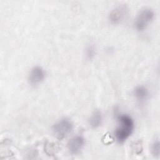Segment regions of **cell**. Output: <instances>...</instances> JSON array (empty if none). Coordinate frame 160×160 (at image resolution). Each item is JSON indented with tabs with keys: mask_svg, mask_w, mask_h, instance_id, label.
<instances>
[{
	"mask_svg": "<svg viewBox=\"0 0 160 160\" xmlns=\"http://www.w3.org/2000/svg\"><path fill=\"white\" fill-rule=\"evenodd\" d=\"M116 118L118 124L114 131V136L118 142L122 143L132 133L134 129V122L132 118L127 114H119Z\"/></svg>",
	"mask_w": 160,
	"mask_h": 160,
	"instance_id": "6da1fadb",
	"label": "cell"
},
{
	"mask_svg": "<svg viewBox=\"0 0 160 160\" xmlns=\"http://www.w3.org/2000/svg\"><path fill=\"white\" fill-rule=\"evenodd\" d=\"M154 12L150 8L142 9L137 14L134 21V27L138 31L145 30L154 18Z\"/></svg>",
	"mask_w": 160,
	"mask_h": 160,
	"instance_id": "7a4b0ae2",
	"label": "cell"
},
{
	"mask_svg": "<svg viewBox=\"0 0 160 160\" xmlns=\"http://www.w3.org/2000/svg\"><path fill=\"white\" fill-rule=\"evenodd\" d=\"M52 129L58 139H62L71 132L73 129V124L69 119L62 118L53 125Z\"/></svg>",
	"mask_w": 160,
	"mask_h": 160,
	"instance_id": "3957f363",
	"label": "cell"
},
{
	"mask_svg": "<svg viewBox=\"0 0 160 160\" xmlns=\"http://www.w3.org/2000/svg\"><path fill=\"white\" fill-rule=\"evenodd\" d=\"M128 13V8L126 4H119L112 9L109 14V20L112 24L121 22Z\"/></svg>",
	"mask_w": 160,
	"mask_h": 160,
	"instance_id": "277c9868",
	"label": "cell"
},
{
	"mask_svg": "<svg viewBox=\"0 0 160 160\" xmlns=\"http://www.w3.org/2000/svg\"><path fill=\"white\" fill-rule=\"evenodd\" d=\"M46 78V72L41 66L33 67L28 74V81L32 86H37L41 84Z\"/></svg>",
	"mask_w": 160,
	"mask_h": 160,
	"instance_id": "5b68a950",
	"label": "cell"
},
{
	"mask_svg": "<svg viewBox=\"0 0 160 160\" xmlns=\"http://www.w3.org/2000/svg\"><path fill=\"white\" fill-rule=\"evenodd\" d=\"M85 145V139L82 136H75L68 142V148L72 154H76L79 152Z\"/></svg>",
	"mask_w": 160,
	"mask_h": 160,
	"instance_id": "8992f818",
	"label": "cell"
},
{
	"mask_svg": "<svg viewBox=\"0 0 160 160\" xmlns=\"http://www.w3.org/2000/svg\"><path fill=\"white\" fill-rule=\"evenodd\" d=\"M134 95L138 101L142 103L148 98L149 91L144 86H138L134 90Z\"/></svg>",
	"mask_w": 160,
	"mask_h": 160,
	"instance_id": "52a82bcc",
	"label": "cell"
},
{
	"mask_svg": "<svg viewBox=\"0 0 160 160\" xmlns=\"http://www.w3.org/2000/svg\"><path fill=\"white\" fill-rule=\"evenodd\" d=\"M102 122V115L99 110L93 112L89 119V124L92 129L99 128Z\"/></svg>",
	"mask_w": 160,
	"mask_h": 160,
	"instance_id": "ba28073f",
	"label": "cell"
},
{
	"mask_svg": "<svg viewBox=\"0 0 160 160\" xmlns=\"http://www.w3.org/2000/svg\"><path fill=\"white\" fill-rule=\"evenodd\" d=\"M96 54V46L94 44H89L85 49V56L88 60H91Z\"/></svg>",
	"mask_w": 160,
	"mask_h": 160,
	"instance_id": "9c48e42d",
	"label": "cell"
},
{
	"mask_svg": "<svg viewBox=\"0 0 160 160\" xmlns=\"http://www.w3.org/2000/svg\"><path fill=\"white\" fill-rule=\"evenodd\" d=\"M151 152L155 157H159L160 150H159V139H156L151 145Z\"/></svg>",
	"mask_w": 160,
	"mask_h": 160,
	"instance_id": "30bf717a",
	"label": "cell"
}]
</instances>
